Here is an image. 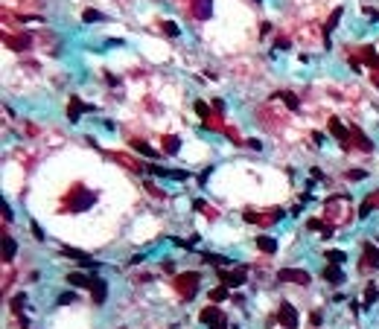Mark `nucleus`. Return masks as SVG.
<instances>
[{"mask_svg":"<svg viewBox=\"0 0 379 329\" xmlns=\"http://www.w3.org/2000/svg\"><path fill=\"white\" fill-rule=\"evenodd\" d=\"M330 131L336 134V140H338V143H342L344 149L350 146V134H347V128L342 125V120H336V117H332V120H330Z\"/></svg>","mask_w":379,"mask_h":329,"instance_id":"7","label":"nucleus"},{"mask_svg":"<svg viewBox=\"0 0 379 329\" xmlns=\"http://www.w3.org/2000/svg\"><path fill=\"white\" fill-rule=\"evenodd\" d=\"M277 280H283V283H298V286H310V274L304 271V268H280L277 271Z\"/></svg>","mask_w":379,"mask_h":329,"instance_id":"4","label":"nucleus"},{"mask_svg":"<svg viewBox=\"0 0 379 329\" xmlns=\"http://www.w3.org/2000/svg\"><path fill=\"white\" fill-rule=\"evenodd\" d=\"M3 41H6V47H12V50H26V47H30V35H12V32H6V35H3Z\"/></svg>","mask_w":379,"mask_h":329,"instance_id":"8","label":"nucleus"},{"mask_svg":"<svg viewBox=\"0 0 379 329\" xmlns=\"http://www.w3.org/2000/svg\"><path fill=\"white\" fill-rule=\"evenodd\" d=\"M338 20H342V9H332V15L327 17V23H324V38H327L336 26H338Z\"/></svg>","mask_w":379,"mask_h":329,"instance_id":"18","label":"nucleus"},{"mask_svg":"<svg viewBox=\"0 0 379 329\" xmlns=\"http://www.w3.org/2000/svg\"><path fill=\"white\" fill-rule=\"evenodd\" d=\"M198 283H202V277L196 271H184V274L175 277V289H178V295L184 297V300H192L196 292H198Z\"/></svg>","mask_w":379,"mask_h":329,"instance_id":"2","label":"nucleus"},{"mask_svg":"<svg viewBox=\"0 0 379 329\" xmlns=\"http://www.w3.org/2000/svg\"><path fill=\"white\" fill-rule=\"evenodd\" d=\"M277 315H280V324L286 329H298V309H294L292 303H280V309H277Z\"/></svg>","mask_w":379,"mask_h":329,"instance_id":"6","label":"nucleus"},{"mask_svg":"<svg viewBox=\"0 0 379 329\" xmlns=\"http://www.w3.org/2000/svg\"><path fill=\"white\" fill-rule=\"evenodd\" d=\"M90 292H94V303H105V295H108V286H105V280H94Z\"/></svg>","mask_w":379,"mask_h":329,"instance_id":"13","label":"nucleus"},{"mask_svg":"<svg viewBox=\"0 0 379 329\" xmlns=\"http://www.w3.org/2000/svg\"><path fill=\"white\" fill-rule=\"evenodd\" d=\"M324 257H327V260L332 262V265H338V262H344V260H347V254H344V251H327Z\"/></svg>","mask_w":379,"mask_h":329,"instance_id":"23","label":"nucleus"},{"mask_svg":"<svg viewBox=\"0 0 379 329\" xmlns=\"http://www.w3.org/2000/svg\"><path fill=\"white\" fill-rule=\"evenodd\" d=\"M82 17H85V20H102V15H100V12H94V9H88Z\"/></svg>","mask_w":379,"mask_h":329,"instance_id":"30","label":"nucleus"},{"mask_svg":"<svg viewBox=\"0 0 379 329\" xmlns=\"http://www.w3.org/2000/svg\"><path fill=\"white\" fill-rule=\"evenodd\" d=\"M370 82H374V85L379 87V73H374V76H370Z\"/></svg>","mask_w":379,"mask_h":329,"instance_id":"33","label":"nucleus"},{"mask_svg":"<svg viewBox=\"0 0 379 329\" xmlns=\"http://www.w3.org/2000/svg\"><path fill=\"white\" fill-rule=\"evenodd\" d=\"M374 300H376V286H368V289H364V303L370 306Z\"/></svg>","mask_w":379,"mask_h":329,"instance_id":"28","label":"nucleus"},{"mask_svg":"<svg viewBox=\"0 0 379 329\" xmlns=\"http://www.w3.org/2000/svg\"><path fill=\"white\" fill-rule=\"evenodd\" d=\"M178 149H181V140L175 137V134H170V137H164V152H166V155H175Z\"/></svg>","mask_w":379,"mask_h":329,"instance_id":"21","label":"nucleus"},{"mask_svg":"<svg viewBox=\"0 0 379 329\" xmlns=\"http://www.w3.org/2000/svg\"><path fill=\"white\" fill-rule=\"evenodd\" d=\"M85 111H94V105H85V102H79V99H70V105H68V117L73 122L79 120V114H85Z\"/></svg>","mask_w":379,"mask_h":329,"instance_id":"11","label":"nucleus"},{"mask_svg":"<svg viewBox=\"0 0 379 329\" xmlns=\"http://www.w3.org/2000/svg\"><path fill=\"white\" fill-rule=\"evenodd\" d=\"M362 178H364L362 169H353V172H350V181H362Z\"/></svg>","mask_w":379,"mask_h":329,"instance_id":"31","label":"nucleus"},{"mask_svg":"<svg viewBox=\"0 0 379 329\" xmlns=\"http://www.w3.org/2000/svg\"><path fill=\"white\" fill-rule=\"evenodd\" d=\"M15 254H18V242L12 239V236H3V260L12 262L15 260Z\"/></svg>","mask_w":379,"mask_h":329,"instance_id":"12","label":"nucleus"},{"mask_svg":"<svg viewBox=\"0 0 379 329\" xmlns=\"http://www.w3.org/2000/svg\"><path fill=\"white\" fill-rule=\"evenodd\" d=\"M160 29H164V35L175 38V35H178V23H172V20H164V23H160Z\"/></svg>","mask_w":379,"mask_h":329,"instance_id":"25","label":"nucleus"},{"mask_svg":"<svg viewBox=\"0 0 379 329\" xmlns=\"http://www.w3.org/2000/svg\"><path fill=\"white\" fill-rule=\"evenodd\" d=\"M192 15L196 17H210L213 15V0H192Z\"/></svg>","mask_w":379,"mask_h":329,"instance_id":"9","label":"nucleus"},{"mask_svg":"<svg viewBox=\"0 0 379 329\" xmlns=\"http://www.w3.org/2000/svg\"><path fill=\"white\" fill-rule=\"evenodd\" d=\"M196 114H198V117H202V120L207 122V120H210V105L198 99V102H196Z\"/></svg>","mask_w":379,"mask_h":329,"instance_id":"24","label":"nucleus"},{"mask_svg":"<svg viewBox=\"0 0 379 329\" xmlns=\"http://www.w3.org/2000/svg\"><path fill=\"white\" fill-rule=\"evenodd\" d=\"M73 297H76L73 292H64V295L58 297V303H62V306H68V303H73Z\"/></svg>","mask_w":379,"mask_h":329,"instance_id":"29","label":"nucleus"},{"mask_svg":"<svg viewBox=\"0 0 379 329\" xmlns=\"http://www.w3.org/2000/svg\"><path fill=\"white\" fill-rule=\"evenodd\" d=\"M245 274H248V271H245V265H240V268H236V271H219V280H222V286H228V289H240L242 283H245Z\"/></svg>","mask_w":379,"mask_h":329,"instance_id":"5","label":"nucleus"},{"mask_svg":"<svg viewBox=\"0 0 379 329\" xmlns=\"http://www.w3.org/2000/svg\"><path fill=\"white\" fill-rule=\"evenodd\" d=\"M198 318H202V324H207L210 329H228V318H224V312L219 306H204Z\"/></svg>","mask_w":379,"mask_h":329,"instance_id":"3","label":"nucleus"},{"mask_svg":"<svg viewBox=\"0 0 379 329\" xmlns=\"http://www.w3.org/2000/svg\"><path fill=\"white\" fill-rule=\"evenodd\" d=\"M359 52H362V58H364V64H368V67L379 70V55L370 50V47H364V50H359Z\"/></svg>","mask_w":379,"mask_h":329,"instance_id":"19","label":"nucleus"},{"mask_svg":"<svg viewBox=\"0 0 379 329\" xmlns=\"http://www.w3.org/2000/svg\"><path fill=\"white\" fill-rule=\"evenodd\" d=\"M274 99H283V102L289 105V108H292V111H298V108H300V99H298V96H294L292 90H280V93H274Z\"/></svg>","mask_w":379,"mask_h":329,"instance_id":"14","label":"nucleus"},{"mask_svg":"<svg viewBox=\"0 0 379 329\" xmlns=\"http://www.w3.org/2000/svg\"><path fill=\"white\" fill-rule=\"evenodd\" d=\"M132 149H134V152H140V155H146V157H158V152L152 149V146H146L143 140H132Z\"/></svg>","mask_w":379,"mask_h":329,"instance_id":"20","label":"nucleus"},{"mask_svg":"<svg viewBox=\"0 0 379 329\" xmlns=\"http://www.w3.org/2000/svg\"><path fill=\"white\" fill-rule=\"evenodd\" d=\"M257 248L262 251V254H277V239H272V236H260Z\"/></svg>","mask_w":379,"mask_h":329,"instance_id":"15","label":"nucleus"},{"mask_svg":"<svg viewBox=\"0 0 379 329\" xmlns=\"http://www.w3.org/2000/svg\"><path fill=\"white\" fill-rule=\"evenodd\" d=\"M324 280H330V283H342V280H344V271H342L338 265H327V268H324Z\"/></svg>","mask_w":379,"mask_h":329,"instance_id":"17","label":"nucleus"},{"mask_svg":"<svg viewBox=\"0 0 379 329\" xmlns=\"http://www.w3.org/2000/svg\"><path fill=\"white\" fill-rule=\"evenodd\" d=\"M364 268H379V248H374V245L368 242L364 245V260H362Z\"/></svg>","mask_w":379,"mask_h":329,"instance_id":"10","label":"nucleus"},{"mask_svg":"<svg viewBox=\"0 0 379 329\" xmlns=\"http://www.w3.org/2000/svg\"><path fill=\"white\" fill-rule=\"evenodd\" d=\"M353 137H356V143H359V149H362V152H370V149H374V143L364 137L359 128H353Z\"/></svg>","mask_w":379,"mask_h":329,"instance_id":"22","label":"nucleus"},{"mask_svg":"<svg viewBox=\"0 0 379 329\" xmlns=\"http://www.w3.org/2000/svg\"><path fill=\"white\" fill-rule=\"evenodd\" d=\"M228 295H230V292H228V286H219V289H213V292H210V300H216V303H219V300H224Z\"/></svg>","mask_w":379,"mask_h":329,"instance_id":"26","label":"nucleus"},{"mask_svg":"<svg viewBox=\"0 0 379 329\" xmlns=\"http://www.w3.org/2000/svg\"><path fill=\"white\" fill-rule=\"evenodd\" d=\"M32 233H35V239H44V230H41L38 225H32Z\"/></svg>","mask_w":379,"mask_h":329,"instance_id":"32","label":"nucleus"},{"mask_svg":"<svg viewBox=\"0 0 379 329\" xmlns=\"http://www.w3.org/2000/svg\"><path fill=\"white\" fill-rule=\"evenodd\" d=\"M94 280H96V277H85V274H79V271L68 274V283H70V286H88V289H90V286H94Z\"/></svg>","mask_w":379,"mask_h":329,"instance_id":"16","label":"nucleus"},{"mask_svg":"<svg viewBox=\"0 0 379 329\" xmlns=\"http://www.w3.org/2000/svg\"><path fill=\"white\" fill-rule=\"evenodd\" d=\"M94 201H96V195L90 190H85V187H73V190L68 192V198H64V204H68L70 213H82V210H88Z\"/></svg>","mask_w":379,"mask_h":329,"instance_id":"1","label":"nucleus"},{"mask_svg":"<svg viewBox=\"0 0 379 329\" xmlns=\"http://www.w3.org/2000/svg\"><path fill=\"white\" fill-rule=\"evenodd\" d=\"M204 262H213V265H230V260H224V257H216V254H204Z\"/></svg>","mask_w":379,"mask_h":329,"instance_id":"27","label":"nucleus"}]
</instances>
